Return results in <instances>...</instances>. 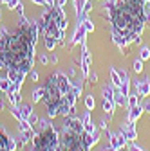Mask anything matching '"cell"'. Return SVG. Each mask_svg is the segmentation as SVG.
<instances>
[{
  "mask_svg": "<svg viewBox=\"0 0 150 151\" xmlns=\"http://www.w3.org/2000/svg\"><path fill=\"white\" fill-rule=\"evenodd\" d=\"M105 151H114V146H108V147H105Z\"/></svg>",
  "mask_w": 150,
  "mask_h": 151,
  "instance_id": "14",
  "label": "cell"
},
{
  "mask_svg": "<svg viewBox=\"0 0 150 151\" xmlns=\"http://www.w3.org/2000/svg\"><path fill=\"white\" fill-rule=\"evenodd\" d=\"M132 151H143L141 147H138V146H132Z\"/></svg>",
  "mask_w": 150,
  "mask_h": 151,
  "instance_id": "13",
  "label": "cell"
},
{
  "mask_svg": "<svg viewBox=\"0 0 150 151\" xmlns=\"http://www.w3.org/2000/svg\"><path fill=\"white\" fill-rule=\"evenodd\" d=\"M148 90H150V81H145L143 85H139V93L141 96H146Z\"/></svg>",
  "mask_w": 150,
  "mask_h": 151,
  "instance_id": "9",
  "label": "cell"
},
{
  "mask_svg": "<svg viewBox=\"0 0 150 151\" xmlns=\"http://www.w3.org/2000/svg\"><path fill=\"white\" fill-rule=\"evenodd\" d=\"M148 56H150V52H148V50L145 49V50H143V54H141V58H143V60H146V58H148Z\"/></svg>",
  "mask_w": 150,
  "mask_h": 151,
  "instance_id": "12",
  "label": "cell"
},
{
  "mask_svg": "<svg viewBox=\"0 0 150 151\" xmlns=\"http://www.w3.org/2000/svg\"><path fill=\"white\" fill-rule=\"evenodd\" d=\"M83 128H85L87 133L92 135V131H94V124L90 122V113H85V117H83Z\"/></svg>",
  "mask_w": 150,
  "mask_h": 151,
  "instance_id": "7",
  "label": "cell"
},
{
  "mask_svg": "<svg viewBox=\"0 0 150 151\" xmlns=\"http://www.w3.org/2000/svg\"><path fill=\"white\" fill-rule=\"evenodd\" d=\"M33 151H60V137L51 128L44 126V129L34 137Z\"/></svg>",
  "mask_w": 150,
  "mask_h": 151,
  "instance_id": "5",
  "label": "cell"
},
{
  "mask_svg": "<svg viewBox=\"0 0 150 151\" xmlns=\"http://www.w3.org/2000/svg\"><path fill=\"white\" fill-rule=\"evenodd\" d=\"M42 88H44V103L47 106V115L51 119L60 115V113L67 115L69 111H72L71 104L67 103V93L72 88L67 76H63L60 72L52 74L42 85Z\"/></svg>",
  "mask_w": 150,
  "mask_h": 151,
  "instance_id": "3",
  "label": "cell"
},
{
  "mask_svg": "<svg viewBox=\"0 0 150 151\" xmlns=\"http://www.w3.org/2000/svg\"><path fill=\"white\" fill-rule=\"evenodd\" d=\"M40 99H44V88H42V86H40L38 90H34V92H33V101H34V103H38Z\"/></svg>",
  "mask_w": 150,
  "mask_h": 151,
  "instance_id": "8",
  "label": "cell"
},
{
  "mask_svg": "<svg viewBox=\"0 0 150 151\" xmlns=\"http://www.w3.org/2000/svg\"><path fill=\"white\" fill-rule=\"evenodd\" d=\"M134 70H136V72H141V70H143L141 61H134Z\"/></svg>",
  "mask_w": 150,
  "mask_h": 151,
  "instance_id": "11",
  "label": "cell"
},
{
  "mask_svg": "<svg viewBox=\"0 0 150 151\" xmlns=\"http://www.w3.org/2000/svg\"><path fill=\"white\" fill-rule=\"evenodd\" d=\"M13 149H15V144L9 140L6 131L0 129V151H13Z\"/></svg>",
  "mask_w": 150,
  "mask_h": 151,
  "instance_id": "6",
  "label": "cell"
},
{
  "mask_svg": "<svg viewBox=\"0 0 150 151\" xmlns=\"http://www.w3.org/2000/svg\"><path fill=\"white\" fill-rule=\"evenodd\" d=\"M85 106H87V110H92V108H94V99H92V96H87V97H85Z\"/></svg>",
  "mask_w": 150,
  "mask_h": 151,
  "instance_id": "10",
  "label": "cell"
},
{
  "mask_svg": "<svg viewBox=\"0 0 150 151\" xmlns=\"http://www.w3.org/2000/svg\"><path fill=\"white\" fill-rule=\"evenodd\" d=\"M36 43V27L24 24L11 34H4L0 40V68L7 72L27 74L33 67Z\"/></svg>",
  "mask_w": 150,
  "mask_h": 151,
  "instance_id": "1",
  "label": "cell"
},
{
  "mask_svg": "<svg viewBox=\"0 0 150 151\" xmlns=\"http://www.w3.org/2000/svg\"><path fill=\"white\" fill-rule=\"evenodd\" d=\"M60 137V151H89L87 133L83 122H80L76 117H69L63 124V131Z\"/></svg>",
  "mask_w": 150,
  "mask_h": 151,
  "instance_id": "4",
  "label": "cell"
},
{
  "mask_svg": "<svg viewBox=\"0 0 150 151\" xmlns=\"http://www.w3.org/2000/svg\"><path fill=\"white\" fill-rule=\"evenodd\" d=\"M116 40L121 43L138 42L145 24V7L141 0H118L110 13Z\"/></svg>",
  "mask_w": 150,
  "mask_h": 151,
  "instance_id": "2",
  "label": "cell"
}]
</instances>
